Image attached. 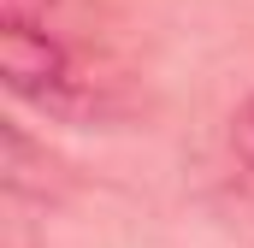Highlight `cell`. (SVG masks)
Here are the masks:
<instances>
[{"mask_svg": "<svg viewBox=\"0 0 254 248\" xmlns=\"http://www.w3.org/2000/svg\"><path fill=\"white\" fill-rule=\"evenodd\" d=\"M0 71H6V89L42 107L48 119H107L113 113V77H101L54 24L0 18Z\"/></svg>", "mask_w": 254, "mask_h": 248, "instance_id": "obj_1", "label": "cell"}, {"mask_svg": "<svg viewBox=\"0 0 254 248\" xmlns=\"http://www.w3.org/2000/svg\"><path fill=\"white\" fill-rule=\"evenodd\" d=\"M225 142H231V160H237V166L254 178V95L237 107V113H231V130H225Z\"/></svg>", "mask_w": 254, "mask_h": 248, "instance_id": "obj_2", "label": "cell"}, {"mask_svg": "<svg viewBox=\"0 0 254 248\" xmlns=\"http://www.w3.org/2000/svg\"><path fill=\"white\" fill-rule=\"evenodd\" d=\"M54 6H60V0H0V18H36V24H54Z\"/></svg>", "mask_w": 254, "mask_h": 248, "instance_id": "obj_3", "label": "cell"}]
</instances>
